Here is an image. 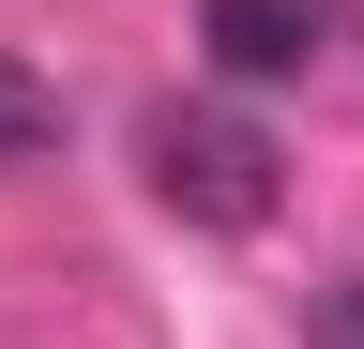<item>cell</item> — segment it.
Masks as SVG:
<instances>
[{
  "label": "cell",
  "instance_id": "obj_2",
  "mask_svg": "<svg viewBox=\"0 0 364 349\" xmlns=\"http://www.w3.org/2000/svg\"><path fill=\"white\" fill-rule=\"evenodd\" d=\"M198 46H213V76H304L318 46H334V0H198Z\"/></svg>",
  "mask_w": 364,
  "mask_h": 349
},
{
  "label": "cell",
  "instance_id": "obj_3",
  "mask_svg": "<svg viewBox=\"0 0 364 349\" xmlns=\"http://www.w3.org/2000/svg\"><path fill=\"white\" fill-rule=\"evenodd\" d=\"M31 152H61V92L0 46V167H31Z\"/></svg>",
  "mask_w": 364,
  "mask_h": 349
},
{
  "label": "cell",
  "instance_id": "obj_1",
  "mask_svg": "<svg viewBox=\"0 0 364 349\" xmlns=\"http://www.w3.org/2000/svg\"><path fill=\"white\" fill-rule=\"evenodd\" d=\"M136 167H152V198L182 213V228H213V243L273 228V198H289V183H273L289 152H273L243 107H213V92H182V107H152V122H136Z\"/></svg>",
  "mask_w": 364,
  "mask_h": 349
},
{
  "label": "cell",
  "instance_id": "obj_4",
  "mask_svg": "<svg viewBox=\"0 0 364 349\" xmlns=\"http://www.w3.org/2000/svg\"><path fill=\"white\" fill-rule=\"evenodd\" d=\"M304 349H364V274H334V289H304Z\"/></svg>",
  "mask_w": 364,
  "mask_h": 349
}]
</instances>
